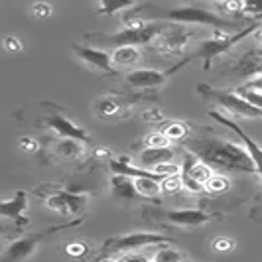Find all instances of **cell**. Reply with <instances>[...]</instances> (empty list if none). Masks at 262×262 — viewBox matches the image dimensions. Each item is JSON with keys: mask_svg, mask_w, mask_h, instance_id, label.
Masks as SVG:
<instances>
[{"mask_svg": "<svg viewBox=\"0 0 262 262\" xmlns=\"http://www.w3.org/2000/svg\"><path fill=\"white\" fill-rule=\"evenodd\" d=\"M191 150L197 158L205 164H213L227 170H241V171H256L252 160H250L247 148L233 142H217V140H197L191 144Z\"/></svg>", "mask_w": 262, "mask_h": 262, "instance_id": "1", "label": "cell"}, {"mask_svg": "<svg viewBox=\"0 0 262 262\" xmlns=\"http://www.w3.org/2000/svg\"><path fill=\"white\" fill-rule=\"evenodd\" d=\"M162 34H164L162 26H158V24H148L144 20H128L126 28L117 32V34H111V36H93V34H87V38L101 39V41L113 43L117 48H124V46L138 48V46L148 43V41H152L158 36H162Z\"/></svg>", "mask_w": 262, "mask_h": 262, "instance_id": "2", "label": "cell"}, {"mask_svg": "<svg viewBox=\"0 0 262 262\" xmlns=\"http://www.w3.org/2000/svg\"><path fill=\"white\" fill-rule=\"evenodd\" d=\"M164 18L173 20V22H182V24H205V26L213 28H225V30L236 26L235 22H227L225 18L209 12L205 8H199V6H180V8L168 10L164 14Z\"/></svg>", "mask_w": 262, "mask_h": 262, "instance_id": "3", "label": "cell"}, {"mask_svg": "<svg viewBox=\"0 0 262 262\" xmlns=\"http://www.w3.org/2000/svg\"><path fill=\"white\" fill-rule=\"evenodd\" d=\"M199 89L205 93L207 97H211L215 103H219L223 108H227L229 113H233V115H241V117H249V118L262 117V111L249 105L238 93L217 91V89H209V87H199Z\"/></svg>", "mask_w": 262, "mask_h": 262, "instance_id": "4", "label": "cell"}, {"mask_svg": "<svg viewBox=\"0 0 262 262\" xmlns=\"http://www.w3.org/2000/svg\"><path fill=\"white\" fill-rule=\"evenodd\" d=\"M170 236L156 235V233H132L126 236H118L115 241L108 243L111 252H130V250L144 249L152 245H162V243H170Z\"/></svg>", "mask_w": 262, "mask_h": 262, "instance_id": "5", "label": "cell"}, {"mask_svg": "<svg viewBox=\"0 0 262 262\" xmlns=\"http://www.w3.org/2000/svg\"><path fill=\"white\" fill-rule=\"evenodd\" d=\"M46 120H48V126H50L57 136H61V140H67V138H69V140H79V142H83V144H87V142L91 140V136L87 134V130H85L83 126L71 122V120L67 117H63V115L53 113V115H50Z\"/></svg>", "mask_w": 262, "mask_h": 262, "instance_id": "6", "label": "cell"}, {"mask_svg": "<svg viewBox=\"0 0 262 262\" xmlns=\"http://www.w3.org/2000/svg\"><path fill=\"white\" fill-rule=\"evenodd\" d=\"M209 117L215 118L217 122L225 124V126H229L233 132H236V136L243 140V144H245V148H247V152H249L250 160H252V164H254V168H256V173L262 178V148L258 146V142H256L254 138H250L249 134L243 130L241 126H236L235 122H231V120H229V118H225L223 115H219L217 111H211Z\"/></svg>", "mask_w": 262, "mask_h": 262, "instance_id": "7", "label": "cell"}, {"mask_svg": "<svg viewBox=\"0 0 262 262\" xmlns=\"http://www.w3.org/2000/svg\"><path fill=\"white\" fill-rule=\"evenodd\" d=\"M173 71H156V69H136L126 75V83L134 89H150L160 87Z\"/></svg>", "mask_w": 262, "mask_h": 262, "instance_id": "8", "label": "cell"}, {"mask_svg": "<svg viewBox=\"0 0 262 262\" xmlns=\"http://www.w3.org/2000/svg\"><path fill=\"white\" fill-rule=\"evenodd\" d=\"M75 53L79 59L89 63L95 69L103 71H113V55L101 48H91V46H75Z\"/></svg>", "mask_w": 262, "mask_h": 262, "instance_id": "9", "label": "cell"}, {"mask_svg": "<svg viewBox=\"0 0 262 262\" xmlns=\"http://www.w3.org/2000/svg\"><path fill=\"white\" fill-rule=\"evenodd\" d=\"M193 34H187L185 28H176V30H164L162 36L156 38L158 43V50L160 52H166V53H176V52H182L187 43V39L191 38Z\"/></svg>", "mask_w": 262, "mask_h": 262, "instance_id": "10", "label": "cell"}, {"mask_svg": "<svg viewBox=\"0 0 262 262\" xmlns=\"http://www.w3.org/2000/svg\"><path fill=\"white\" fill-rule=\"evenodd\" d=\"M43 235L46 233H38V235H30L20 238V241H14L4 252V262H20L22 258L30 256L36 250V247H38V243L41 241Z\"/></svg>", "mask_w": 262, "mask_h": 262, "instance_id": "11", "label": "cell"}, {"mask_svg": "<svg viewBox=\"0 0 262 262\" xmlns=\"http://www.w3.org/2000/svg\"><path fill=\"white\" fill-rule=\"evenodd\" d=\"M166 219L173 225H182V227H199L209 221V215L201 209H178L168 211Z\"/></svg>", "mask_w": 262, "mask_h": 262, "instance_id": "12", "label": "cell"}, {"mask_svg": "<svg viewBox=\"0 0 262 262\" xmlns=\"http://www.w3.org/2000/svg\"><path fill=\"white\" fill-rule=\"evenodd\" d=\"M173 158V148L168 146V148H144L140 152V166H144L148 171H152L154 168H158L160 164H168Z\"/></svg>", "mask_w": 262, "mask_h": 262, "instance_id": "13", "label": "cell"}, {"mask_svg": "<svg viewBox=\"0 0 262 262\" xmlns=\"http://www.w3.org/2000/svg\"><path fill=\"white\" fill-rule=\"evenodd\" d=\"M26 209H28V201L24 191H18L12 199L2 201V205H0L2 217L4 219H12V221H26V217H24Z\"/></svg>", "mask_w": 262, "mask_h": 262, "instance_id": "14", "label": "cell"}, {"mask_svg": "<svg viewBox=\"0 0 262 262\" xmlns=\"http://www.w3.org/2000/svg\"><path fill=\"white\" fill-rule=\"evenodd\" d=\"M111 191H113V195L120 197V199H132V197L138 195L134 178L117 176V173H113V178H111Z\"/></svg>", "mask_w": 262, "mask_h": 262, "instance_id": "15", "label": "cell"}, {"mask_svg": "<svg viewBox=\"0 0 262 262\" xmlns=\"http://www.w3.org/2000/svg\"><path fill=\"white\" fill-rule=\"evenodd\" d=\"M111 55H113V66L117 67H132L142 59V52L138 48H132V46L115 48Z\"/></svg>", "mask_w": 262, "mask_h": 262, "instance_id": "16", "label": "cell"}, {"mask_svg": "<svg viewBox=\"0 0 262 262\" xmlns=\"http://www.w3.org/2000/svg\"><path fill=\"white\" fill-rule=\"evenodd\" d=\"M53 152L59 158H63V160H77V158L85 154V146L79 140H69L67 138V140H59L53 148Z\"/></svg>", "mask_w": 262, "mask_h": 262, "instance_id": "17", "label": "cell"}, {"mask_svg": "<svg viewBox=\"0 0 262 262\" xmlns=\"http://www.w3.org/2000/svg\"><path fill=\"white\" fill-rule=\"evenodd\" d=\"M136 191L142 197H154L162 193V182L158 178H136L134 180Z\"/></svg>", "mask_w": 262, "mask_h": 262, "instance_id": "18", "label": "cell"}, {"mask_svg": "<svg viewBox=\"0 0 262 262\" xmlns=\"http://www.w3.org/2000/svg\"><path fill=\"white\" fill-rule=\"evenodd\" d=\"M162 132L166 134V138H168L170 142H178V140H184L185 138L187 128H185V124H182V122H168Z\"/></svg>", "mask_w": 262, "mask_h": 262, "instance_id": "19", "label": "cell"}, {"mask_svg": "<svg viewBox=\"0 0 262 262\" xmlns=\"http://www.w3.org/2000/svg\"><path fill=\"white\" fill-rule=\"evenodd\" d=\"M152 171L156 173L160 180H166V178L180 176V173H182V166H180V164H173V162H168V164H160V166L154 168Z\"/></svg>", "mask_w": 262, "mask_h": 262, "instance_id": "20", "label": "cell"}, {"mask_svg": "<svg viewBox=\"0 0 262 262\" xmlns=\"http://www.w3.org/2000/svg\"><path fill=\"white\" fill-rule=\"evenodd\" d=\"M229 187H231V184H229V178L215 173V176L209 180V184H207V191H211V193H225Z\"/></svg>", "mask_w": 262, "mask_h": 262, "instance_id": "21", "label": "cell"}, {"mask_svg": "<svg viewBox=\"0 0 262 262\" xmlns=\"http://www.w3.org/2000/svg\"><path fill=\"white\" fill-rule=\"evenodd\" d=\"M152 262H182V254H180L176 249L164 247V249H158V252L154 254V260Z\"/></svg>", "mask_w": 262, "mask_h": 262, "instance_id": "22", "label": "cell"}, {"mask_svg": "<svg viewBox=\"0 0 262 262\" xmlns=\"http://www.w3.org/2000/svg\"><path fill=\"white\" fill-rule=\"evenodd\" d=\"M184 189V182H182V176H173V178H166V180H162V191L164 193H178V191H182Z\"/></svg>", "mask_w": 262, "mask_h": 262, "instance_id": "23", "label": "cell"}, {"mask_svg": "<svg viewBox=\"0 0 262 262\" xmlns=\"http://www.w3.org/2000/svg\"><path fill=\"white\" fill-rule=\"evenodd\" d=\"M238 95L249 103V105H252L254 108H258V111H262V93L260 91H254V89H241L238 91Z\"/></svg>", "mask_w": 262, "mask_h": 262, "instance_id": "24", "label": "cell"}, {"mask_svg": "<svg viewBox=\"0 0 262 262\" xmlns=\"http://www.w3.org/2000/svg\"><path fill=\"white\" fill-rule=\"evenodd\" d=\"M170 146V140L166 138L164 132H154L146 138V148H168Z\"/></svg>", "mask_w": 262, "mask_h": 262, "instance_id": "25", "label": "cell"}, {"mask_svg": "<svg viewBox=\"0 0 262 262\" xmlns=\"http://www.w3.org/2000/svg\"><path fill=\"white\" fill-rule=\"evenodd\" d=\"M99 113L103 115V117H108V115H117L118 113V105L115 101H111V99H103L101 103H99Z\"/></svg>", "mask_w": 262, "mask_h": 262, "instance_id": "26", "label": "cell"}, {"mask_svg": "<svg viewBox=\"0 0 262 262\" xmlns=\"http://www.w3.org/2000/svg\"><path fill=\"white\" fill-rule=\"evenodd\" d=\"M132 2H120V4H99V10L101 12H106V14H115L118 10H126V8H130Z\"/></svg>", "mask_w": 262, "mask_h": 262, "instance_id": "27", "label": "cell"}, {"mask_svg": "<svg viewBox=\"0 0 262 262\" xmlns=\"http://www.w3.org/2000/svg\"><path fill=\"white\" fill-rule=\"evenodd\" d=\"M32 12H34V16H38V18H48L52 14V6L50 4H43V2H38V4L32 6Z\"/></svg>", "mask_w": 262, "mask_h": 262, "instance_id": "28", "label": "cell"}, {"mask_svg": "<svg viewBox=\"0 0 262 262\" xmlns=\"http://www.w3.org/2000/svg\"><path fill=\"white\" fill-rule=\"evenodd\" d=\"M213 249L217 250V252H229V250L233 249V241L231 238H217L213 243Z\"/></svg>", "mask_w": 262, "mask_h": 262, "instance_id": "29", "label": "cell"}, {"mask_svg": "<svg viewBox=\"0 0 262 262\" xmlns=\"http://www.w3.org/2000/svg\"><path fill=\"white\" fill-rule=\"evenodd\" d=\"M118 262H150V258L146 254H142V252H130V254L120 256Z\"/></svg>", "mask_w": 262, "mask_h": 262, "instance_id": "30", "label": "cell"}, {"mask_svg": "<svg viewBox=\"0 0 262 262\" xmlns=\"http://www.w3.org/2000/svg\"><path fill=\"white\" fill-rule=\"evenodd\" d=\"M4 46H6L8 52H20V50H22V43L16 38H6L4 39Z\"/></svg>", "mask_w": 262, "mask_h": 262, "instance_id": "31", "label": "cell"}, {"mask_svg": "<svg viewBox=\"0 0 262 262\" xmlns=\"http://www.w3.org/2000/svg\"><path fill=\"white\" fill-rule=\"evenodd\" d=\"M20 148H22L24 152H34V150L38 148V144H36L34 138H22V140H20Z\"/></svg>", "mask_w": 262, "mask_h": 262, "instance_id": "32", "label": "cell"}, {"mask_svg": "<svg viewBox=\"0 0 262 262\" xmlns=\"http://www.w3.org/2000/svg\"><path fill=\"white\" fill-rule=\"evenodd\" d=\"M142 118H144V120H148V122H158V120H164L162 113H158V111H154V108L146 111L144 115H142Z\"/></svg>", "mask_w": 262, "mask_h": 262, "instance_id": "33", "label": "cell"}, {"mask_svg": "<svg viewBox=\"0 0 262 262\" xmlns=\"http://www.w3.org/2000/svg\"><path fill=\"white\" fill-rule=\"evenodd\" d=\"M223 10H229V12H241L245 10V4L243 2H227V4H221Z\"/></svg>", "mask_w": 262, "mask_h": 262, "instance_id": "34", "label": "cell"}, {"mask_svg": "<svg viewBox=\"0 0 262 262\" xmlns=\"http://www.w3.org/2000/svg\"><path fill=\"white\" fill-rule=\"evenodd\" d=\"M67 252H69L71 256H81V254L85 252V247L75 243V245H69V247H67Z\"/></svg>", "mask_w": 262, "mask_h": 262, "instance_id": "35", "label": "cell"}, {"mask_svg": "<svg viewBox=\"0 0 262 262\" xmlns=\"http://www.w3.org/2000/svg\"><path fill=\"white\" fill-rule=\"evenodd\" d=\"M247 89H254V91L262 93V75L256 79H252V81H249V83H247Z\"/></svg>", "mask_w": 262, "mask_h": 262, "instance_id": "36", "label": "cell"}, {"mask_svg": "<svg viewBox=\"0 0 262 262\" xmlns=\"http://www.w3.org/2000/svg\"><path fill=\"white\" fill-rule=\"evenodd\" d=\"M103 262H118V260H113V258H106V260H103Z\"/></svg>", "mask_w": 262, "mask_h": 262, "instance_id": "37", "label": "cell"}, {"mask_svg": "<svg viewBox=\"0 0 262 262\" xmlns=\"http://www.w3.org/2000/svg\"><path fill=\"white\" fill-rule=\"evenodd\" d=\"M258 39H260V41H262V30H260V32H258Z\"/></svg>", "mask_w": 262, "mask_h": 262, "instance_id": "38", "label": "cell"}]
</instances>
